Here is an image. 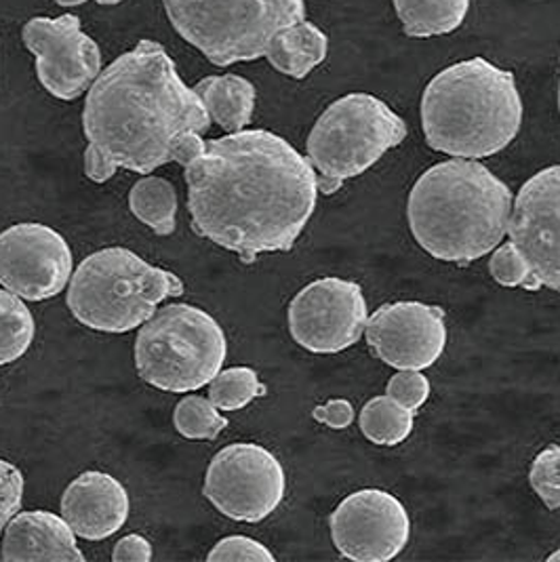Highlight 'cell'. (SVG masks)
I'll use <instances>...</instances> for the list:
<instances>
[{
  "label": "cell",
  "mask_w": 560,
  "mask_h": 562,
  "mask_svg": "<svg viewBox=\"0 0 560 562\" xmlns=\"http://www.w3.org/2000/svg\"><path fill=\"white\" fill-rule=\"evenodd\" d=\"M489 272L500 282L502 286H525L529 291V270L523 256L516 251V247L512 243L500 245L491 251L489 259Z\"/></svg>",
  "instance_id": "obj_29"
},
{
  "label": "cell",
  "mask_w": 560,
  "mask_h": 562,
  "mask_svg": "<svg viewBox=\"0 0 560 562\" xmlns=\"http://www.w3.org/2000/svg\"><path fill=\"white\" fill-rule=\"evenodd\" d=\"M355 415L357 413H355L352 403L346 401V398H333L329 403L318 405V407H314V411H312V417L318 424H323V426H327L332 430H346V428H350L352 422H355Z\"/></svg>",
  "instance_id": "obj_31"
},
{
  "label": "cell",
  "mask_w": 560,
  "mask_h": 562,
  "mask_svg": "<svg viewBox=\"0 0 560 562\" xmlns=\"http://www.w3.org/2000/svg\"><path fill=\"white\" fill-rule=\"evenodd\" d=\"M59 508L77 537L102 541L125 527L131 499L119 479L108 472L89 470L66 486Z\"/></svg>",
  "instance_id": "obj_16"
},
{
  "label": "cell",
  "mask_w": 560,
  "mask_h": 562,
  "mask_svg": "<svg viewBox=\"0 0 560 562\" xmlns=\"http://www.w3.org/2000/svg\"><path fill=\"white\" fill-rule=\"evenodd\" d=\"M178 190L165 178L146 176L128 190L131 213L158 236H171L178 217Z\"/></svg>",
  "instance_id": "obj_21"
},
{
  "label": "cell",
  "mask_w": 560,
  "mask_h": 562,
  "mask_svg": "<svg viewBox=\"0 0 560 562\" xmlns=\"http://www.w3.org/2000/svg\"><path fill=\"white\" fill-rule=\"evenodd\" d=\"M287 321L298 346L312 355H337L365 335L369 310L358 282L325 277L291 300Z\"/></svg>",
  "instance_id": "obj_10"
},
{
  "label": "cell",
  "mask_w": 560,
  "mask_h": 562,
  "mask_svg": "<svg viewBox=\"0 0 560 562\" xmlns=\"http://www.w3.org/2000/svg\"><path fill=\"white\" fill-rule=\"evenodd\" d=\"M57 4H61V7H77V4H82V2H87V0H55ZM100 4H119V2H123V0H98Z\"/></svg>",
  "instance_id": "obj_33"
},
{
  "label": "cell",
  "mask_w": 560,
  "mask_h": 562,
  "mask_svg": "<svg viewBox=\"0 0 560 562\" xmlns=\"http://www.w3.org/2000/svg\"><path fill=\"white\" fill-rule=\"evenodd\" d=\"M516 78L484 57L438 72L422 95L428 146L453 158H489L506 150L523 125Z\"/></svg>",
  "instance_id": "obj_4"
},
{
  "label": "cell",
  "mask_w": 560,
  "mask_h": 562,
  "mask_svg": "<svg viewBox=\"0 0 560 562\" xmlns=\"http://www.w3.org/2000/svg\"><path fill=\"white\" fill-rule=\"evenodd\" d=\"M211 116L156 41H139L89 87L82 131L85 176L103 183L119 169L150 176L167 162L181 167L201 150Z\"/></svg>",
  "instance_id": "obj_2"
},
{
  "label": "cell",
  "mask_w": 560,
  "mask_h": 562,
  "mask_svg": "<svg viewBox=\"0 0 560 562\" xmlns=\"http://www.w3.org/2000/svg\"><path fill=\"white\" fill-rule=\"evenodd\" d=\"M72 274V249L52 226L26 222L0 232V286L24 302L57 297Z\"/></svg>",
  "instance_id": "obj_12"
},
{
  "label": "cell",
  "mask_w": 560,
  "mask_h": 562,
  "mask_svg": "<svg viewBox=\"0 0 560 562\" xmlns=\"http://www.w3.org/2000/svg\"><path fill=\"white\" fill-rule=\"evenodd\" d=\"M181 293L183 282L173 272L125 247H105L80 261L66 302L91 331L128 333L139 329L165 300Z\"/></svg>",
  "instance_id": "obj_5"
},
{
  "label": "cell",
  "mask_w": 560,
  "mask_h": 562,
  "mask_svg": "<svg viewBox=\"0 0 560 562\" xmlns=\"http://www.w3.org/2000/svg\"><path fill=\"white\" fill-rule=\"evenodd\" d=\"M430 390L433 385L422 371L407 369L399 371L385 385V394L413 413H417L426 405V401L430 398Z\"/></svg>",
  "instance_id": "obj_28"
},
{
  "label": "cell",
  "mask_w": 560,
  "mask_h": 562,
  "mask_svg": "<svg viewBox=\"0 0 560 562\" xmlns=\"http://www.w3.org/2000/svg\"><path fill=\"white\" fill-rule=\"evenodd\" d=\"M512 192L472 158L445 160L424 171L408 192V228L434 259L468 266L489 256L508 234Z\"/></svg>",
  "instance_id": "obj_3"
},
{
  "label": "cell",
  "mask_w": 560,
  "mask_h": 562,
  "mask_svg": "<svg viewBox=\"0 0 560 562\" xmlns=\"http://www.w3.org/2000/svg\"><path fill=\"white\" fill-rule=\"evenodd\" d=\"M34 335L36 323L26 302L0 286V367L26 357Z\"/></svg>",
  "instance_id": "obj_23"
},
{
  "label": "cell",
  "mask_w": 560,
  "mask_h": 562,
  "mask_svg": "<svg viewBox=\"0 0 560 562\" xmlns=\"http://www.w3.org/2000/svg\"><path fill=\"white\" fill-rule=\"evenodd\" d=\"M0 557L9 562H85L77 533L53 512H18L7 525Z\"/></svg>",
  "instance_id": "obj_17"
},
{
  "label": "cell",
  "mask_w": 560,
  "mask_h": 562,
  "mask_svg": "<svg viewBox=\"0 0 560 562\" xmlns=\"http://www.w3.org/2000/svg\"><path fill=\"white\" fill-rule=\"evenodd\" d=\"M407 137L405 121L371 93H348L318 116L306 142L318 192L333 194L344 181L369 171Z\"/></svg>",
  "instance_id": "obj_8"
},
{
  "label": "cell",
  "mask_w": 560,
  "mask_h": 562,
  "mask_svg": "<svg viewBox=\"0 0 560 562\" xmlns=\"http://www.w3.org/2000/svg\"><path fill=\"white\" fill-rule=\"evenodd\" d=\"M548 561L557 562L560 561V548L557 550V552H552L550 557H548Z\"/></svg>",
  "instance_id": "obj_34"
},
{
  "label": "cell",
  "mask_w": 560,
  "mask_h": 562,
  "mask_svg": "<svg viewBox=\"0 0 560 562\" xmlns=\"http://www.w3.org/2000/svg\"><path fill=\"white\" fill-rule=\"evenodd\" d=\"M173 426L188 440H215L228 428V419L199 394L183 396L173 409Z\"/></svg>",
  "instance_id": "obj_25"
},
{
  "label": "cell",
  "mask_w": 560,
  "mask_h": 562,
  "mask_svg": "<svg viewBox=\"0 0 560 562\" xmlns=\"http://www.w3.org/2000/svg\"><path fill=\"white\" fill-rule=\"evenodd\" d=\"M327 34L304 20L280 32L266 53V59L284 77L306 78L316 66L327 59Z\"/></svg>",
  "instance_id": "obj_19"
},
{
  "label": "cell",
  "mask_w": 560,
  "mask_h": 562,
  "mask_svg": "<svg viewBox=\"0 0 560 562\" xmlns=\"http://www.w3.org/2000/svg\"><path fill=\"white\" fill-rule=\"evenodd\" d=\"M268 387L251 367H232L209 382V398L220 411H240L264 396Z\"/></svg>",
  "instance_id": "obj_24"
},
{
  "label": "cell",
  "mask_w": 560,
  "mask_h": 562,
  "mask_svg": "<svg viewBox=\"0 0 560 562\" xmlns=\"http://www.w3.org/2000/svg\"><path fill=\"white\" fill-rule=\"evenodd\" d=\"M0 561H2V557H0Z\"/></svg>",
  "instance_id": "obj_36"
},
{
  "label": "cell",
  "mask_w": 560,
  "mask_h": 562,
  "mask_svg": "<svg viewBox=\"0 0 560 562\" xmlns=\"http://www.w3.org/2000/svg\"><path fill=\"white\" fill-rule=\"evenodd\" d=\"M213 123L228 133L243 131L251 123L255 110L254 82L238 75L206 77L194 87Z\"/></svg>",
  "instance_id": "obj_18"
},
{
  "label": "cell",
  "mask_w": 560,
  "mask_h": 562,
  "mask_svg": "<svg viewBox=\"0 0 560 562\" xmlns=\"http://www.w3.org/2000/svg\"><path fill=\"white\" fill-rule=\"evenodd\" d=\"M171 26L215 66L266 57L282 30L306 20L304 0H163Z\"/></svg>",
  "instance_id": "obj_7"
},
{
  "label": "cell",
  "mask_w": 560,
  "mask_h": 562,
  "mask_svg": "<svg viewBox=\"0 0 560 562\" xmlns=\"http://www.w3.org/2000/svg\"><path fill=\"white\" fill-rule=\"evenodd\" d=\"M333 546L357 562H385L407 548L411 518L403 502L382 488L348 495L329 518Z\"/></svg>",
  "instance_id": "obj_13"
},
{
  "label": "cell",
  "mask_w": 560,
  "mask_h": 562,
  "mask_svg": "<svg viewBox=\"0 0 560 562\" xmlns=\"http://www.w3.org/2000/svg\"><path fill=\"white\" fill-rule=\"evenodd\" d=\"M529 483L548 510H560V445H550L535 456Z\"/></svg>",
  "instance_id": "obj_26"
},
{
  "label": "cell",
  "mask_w": 560,
  "mask_h": 562,
  "mask_svg": "<svg viewBox=\"0 0 560 562\" xmlns=\"http://www.w3.org/2000/svg\"><path fill=\"white\" fill-rule=\"evenodd\" d=\"M183 169L192 231L245 263L291 251L318 201L310 160L266 128L203 142Z\"/></svg>",
  "instance_id": "obj_1"
},
{
  "label": "cell",
  "mask_w": 560,
  "mask_h": 562,
  "mask_svg": "<svg viewBox=\"0 0 560 562\" xmlns=\"http://www.w3.org/2000/svg\"><path fill=\"white\" fill-rule=\"evenodd\" d=\"M153 557V543L146 537L135 533L119 539L112 550L114 562H150Z\"/></svg>",
  "instance_id": "obj_32"
},
{
  "label": "cell",
  "mask_w": 560,
  "mask_h": 562,
  "mask_svg": "<svg viewBox=\"0 0 560 562\" xmlns=\"http://www.w3.org/2000/svg\"><path fill=\"white\" fill-rule=\"evenodd\" d=\"M413 422L415 413L399 405L388 394L371 398L358 417L360 432L365 438L382 447H396L407 440L413 432Z\"/></svg>",
  "instance_id": "obj_22"
},
{
  "label": "cell",
  "mask_w": 560,
  "mask_h": 562,
  "mask_svg": "<svg viewBox=\"0 0 560 562\" xmlns=\"http://www.w3.org/2000/svg\"><path fill=\"white\" fill-rule=\"evenodd\" d=\"M209 562H275V554L257 539L229 536L220 539L206 557Z\"/></svg>",
  "instance_id": "obj_27"
},
{
  "label": "cell",
  "mask_w": 560,
  "mask_h": 562,
  "mask_svg": "<svg viewBox=\"0 0 560 562\" xmlns=\"http://www.w3.org/2000/svg\"><path fill=\"white\" fill-rule=\"evenodd\" d=\"M228 339L222 325L203 307L169 304L158 307L139 327L135 369L146 384L163 392H197L222 371Z\"/></svg>",
  "instance_id": "obj_6"
},
{
  "label": "cell",
  "mask_w": 560,
  "mask_h": 562,
  "mask_svg": "<svg viewBox=\"0 0 560 562\" xmlns=\"http://www.w3.org/2000/svg\"><path fill=\"white\" fill-rule=\"evenodd\" d=\"M204 497L236 522H261L275 514L287 493L279 458L261 445L234 442L217 451L204 474Z\"/></svg>",
  "instance_id": "obj_9"
},
{
  "label": "cell",
  "mask_w": 560,
  "mask_h": 562,
  "mask_svg": "<svg viewBox=\"0 0 560 562\" xmlns=\"http://www.w3.org/2000/svg\"><path fill=\"white\" fill-rule=\"evenodd\" d=\"M22 36L36 57L41 85L57 100L75 102L102 72L100 47L82 32L77 15L34 18Z\"/></svg>",
  "instance_id": "obj_14"
},
{
  "label": "cell",
  "mask_w": 560,
  "mask_h": 562,
  "mask_svg": "<svg viewBox=\"0 0 560 562\" xmlns=\"http://www.w3.org/2000/svg\"><path fill=\"white\" fill-rule=\"evenodd\" d=\"M508 236L527 263L529 291L560 293V165L537 171L520 186Z\"/></svg>",
  "instance_id": "obj_11"
},
{
  "label": "cell",
  "mask_w": 560,
  "mask_h": 562,
  "mask_svg": "<svg viewBox=\"0 0 560 562\" xmlns=\"http://www.w3.org/2000/svg\"><path fill=\"white\" fill-rule=\"evenodd\" d=\"M559 110H560V82H559Z\"/></svg>",
  "instance_id": "obj_35"
},
{
  "label": "cell",
  "mask_w": 560,
  "mask_h": 562,
  "mask_svg": "<svg viewBox=\"0 0 560 562\" xmlns=\"http://www.w3.org/2000/svg\"><path fill=\"white\" fill-rule=\"evenodd\" d=\"M396 15L411 38H433L456 32L468 11L470 0H392Z\"/></svg>",
  "instance_id": "obj_20"
},
{
  "label": "cell",
  "mask_w": 560,
  "mask_h": 562,
  "mask_svg": "<svg viewBox=\"0 0 560 562\" xmlns=\"http://www.w3.org/2000/svg\"><path fill=\"white\" fill-rule=\"evenodd\" d=\"M373 357L399 371H424L447 346L445 310L422 302H394L378 307L365 327Z\"/></svg>",
  "instance_id": "obj_15"
},
{
  "label": "cell",
  "mask_w": 560,
  "mask_h": 562,
  "mask_svg": "<svg viewBox=\"0 0 560 562\" xmlns=\"http://www.w3.org/2000/svg\"><path fill=\"white\" fill-rule=\"evenodd\" d=\"M24 486L26 481L22 470L11 461L0 460V536L22 508Z\"/></svg>",
  "instance_id": "obj_30"
}]
</instances>
